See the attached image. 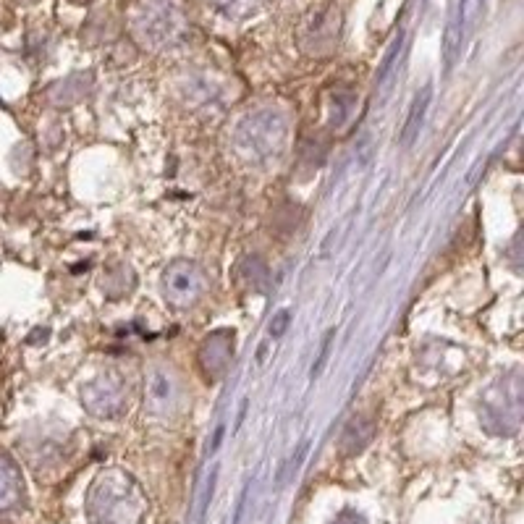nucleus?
<instances>
[{"label":"nucleus","instance_id":"423d86ee","mask_svg":"<svg viewBox=\"0 0 524 524\" xmlns=\"http://www.w3.org/2000/svg\"><path fill=\"white\" fill-rule=\"evenodd\" d=\"M129 404L126 378L116 370H105L82 386V407L100 420H113Z\"/></svg>","mask_w":524,"mask_h":524},{"label":"nucleus","instance_id":"9d476101","mask_svg":"<svg viewBox=\"0 0 524 524\" xmlns=\"http://www.w3.org/2000/svg\"><path fill=\"white\" fill-rule=\"evenodd\" d=\"M231 359H234V331L221 328V331L207 333L200 346V365L210 383L221 380L228 373Z\"/></svg>","mask_w":524,"mask_h":524},{"label":"nucleus","instance_id":"f8f14e48","mask_svg":"<svg viewBox=\"0 0 524 524\" xmlns=\"http://www.w3.org/2000/svg\"><path fill=\"white\" fill-rule=\"evenodd\" d=\"M375 435V420L373 417H365V414H357L352 420L346 422L344 433H341V451L349 456L359 454L370 446Z\"/></svg>","mask_w":524,"mask_h":524},{"label":"nucleus","instance_id":"6e6552de","mask_svg":"<svg viewBox=\"0 0 524 524\" xmlns=\"http://www.w3.org/2000/svg\"><path fill=\"white\" fill-rule=\"evenodd\" d=\"M145 409L155 417H173L181 409V383L168 367L155 365L147 373Z\"/></svg>","mask_w":524,"mask_h":524},{"label":"nucleus","instance_id":"20e7f679","mask_svg":"<svg viewBox=\"0 0 524 524\" xmlns=\"http://www.w3.org/2000/svg\"><path fill=\"white\" fill-rule=\"evenodd\" d=\"M184 14L173 0H147L142 3L134 19V29H137L139 40L152 45V48H166L173 45L184 35Z\"/></svg>","mask_w":524,"mask_h":524},{"label":"nucleus","instance_id":"f03ea898","mask_svg":"<svg viewBox=\"0 0 524 524\" xmlns=\"http://www.w3.org/2000/svg\"><path fill=\"white\" fill-rule=\"evenodd\" d=\"M87 509L95 524H139L145 514V501L126 472L108 469L92 485Z\"/></svg>","mask_w":524,"mask_h":524},{"label":"nucleus","instance_id":"9b49d317","mask_svg":"<svg viewBox=\"0 0 524 524\" xmlns=\"http://www.w3.org/2000/svg\"><path fill=\"white\" fill-rule=\"evenodd\" d=\"M24 498V480L16 462L8 454H0V514H8Z\"/></svg>","mask_w":524,"mask_h":524},{"label":"nucleus","instance_id":"dca6fc26","mask_svg":"<svg viewBox=\"0 0 524 524\" xmlns=\"http://www.w3.org/2000/svg\"><path fill=\"white\" fill-rule=\"evenodd\" d=\"M242 276L252 289H265L268 286V265L260 257H247L242 262Z\"/></svg>","mask_w":524,"mask_h":524},{"label":"nucleus","instance_id":"1a4fd4ad","mask_svg":"<svg viewBox=\"0 0 524 524\" xmlns=\"http://www.w3.org/2000/svg\"><path fill=\"white\" fill-rule=\"evenodd\" d=\"M338 32H341V21H338L336 8H320L304 19L299 42H302L304 53L310 56H328L338 45Z\"/></svg>","mask_w":524,"mask_h":524},{"label":"nucleus","instance_id":"ddd939ff","mask_svg":"<svg viewBox=\"0 0 524 524\" xmlns=\"http://www.w3.org/2000/svg\"><path fill=\"white\" fill-rule=\"evenodd\" d=\"M430 100H433V90H430V87H425L420 95L414 97V103H412V108H409V116H407V121H404V129H401V137H399V142L404 147L412 145L414 139H417V134H420Z\"/></svg>","mask_w":524,"mask_h":524},{"label":"nucleus","instance_id":"39448f33","mask_svg":"<svg viewBox=\"0 0 524 524\" xmlns=\"http://www.w3.org/2000/svg\"><path fill=\"white\" fill-rule=\"evenodd\" d=\"M163 286V297L171 307L179 310H189L194 304H200L205 299L207 289H210V278L202 270L200 262L194 260H173L160 278Z\"/></svg>","mask_w":524,"mask_h":524},{"label":"nucleus","instance_id":"2eb2a0df","mask_svg":"<svg viewBox=\"0 0 524 524\" xmlns=\"http://www.w3.org/2000/svg\"><path fill=\"white\" fill-rule=\"evenodd\" d=\"M354 105H357V100H354L352 92H336V97H333V105H331V126L336 131L344 129L349 121H352V111Z\"/></svg>","mask_w":524,"mask_h":524},{"label":"nucleus","instance_id":"f3484780","mask_svg":"<svg viewBox=\"0 0 524 524\" xmlns=\"http://www.w3.org/2000/svg\"><path fill=\"white\" fill-rule=\"evenodd\" d=\"M215 3H218L223 11H228V14H244V11H249V8L255 6V0H215Z\"/></svg>","mask_w":524,"mask_h":524},{"label":"nucleus","instance_id":"6ab92c4d","mask_svg":"<svg viewBox=\"0 0 524 524\" xmlns=\"http://www.w3.org/2000/svg\"><path fill=\"white\" fill-rule=\"evenodd\" d=\"M331 338H333V331L328 333V338H325V341H323V352H320V357H318V365L312 367V378H315V375H318L320 370H323L325 359H328V352H331Z\"/></svg>","mask_w":524,"mask_h":524},{"label":"nucleus","instance_id":"0eeeda50","mask_svg":"<svg viewBox=\"0 0 524 524\" xmlns=\"http://www.w3.org/2000/svg\"><path fill=\"white\" fill-rule=\"evenodd\" d=\"M477 11H480V0H451L449 16H446V27H443V45L441 56L446 74L456 66L459 56H462L464 42L469 37V29L475 24Z\"/></svg>","mask_w":524,"mask_h":524},{"label":"nucleus","instance_id":"aec40b11","mask_svg":"<svg viewBox=\"0 0 524 524\" xmlns=\"http://www.w3.org/2000/svg\"><path fill=\"white\" fill-rule=\"evenodd\" d=\"M336 524H362V522H359V519L354 517V514H344V517L338 519Z\"/></svg>","mask_w":524,"mask_h":524},{"label":"nucleus","instance_id":"a211bd4d","mask_svg":"<svg viewBox=\"0 0 524 524\" xmlns=\"http://www.w3.org/2000/svg\"><path fill=\"white\" fill-rule=\"evenodd\" d=\"M289 310H281L276 315V320H273V323H270V336L273 338H281L283 333H286V328H289Z\"/></svg>","mask_w":524,"mask_h":524},{"label":"nucleus","instance_id":"4468645a","mask_svg":"<svg viewBox=\"0 0 524 524\" xmlns=\"http://www.w3.org/2000/svg\"><path fill=\"white\" fill-rule=\"evenodd\" d=\"M401 48H404V32H399L396 40L391 42V48H388L386 58H383V66H380L378 76H375V90L383 92V97L388 95V87H391L393 76H396V69H399Z\"/></svg>","mask_w":524,"mask_h":524},{"label":"nucleus","instance_id":"f257e3e1","mask_svg":"<svg viewBox=\"0 0 524 524\" xmlns=\"http://www.w3.org/2000/svg\"><path fill=\"white\" fill-rule=\"evenodd\" d=\"M289 145V116L278 108H260L234 129V150L252 166H268Z\"/></svg>","mask_w":524,"mask_h":524},{"label":"nucleus","instance_id":"7ed1b4c3","mask_svg":"<svg viewBox=\"0 0 524 524\" xmlns=\"http://www.w3.org/2000/svg\"><path fill=\"white\" fill-rule=\"evenodd\" d=\"M480 420L496 435L517 433L522 420V383L519 375H506L480 401Z\"/></svg>","mask_w":524,"mask_h":524}]
</instances>
